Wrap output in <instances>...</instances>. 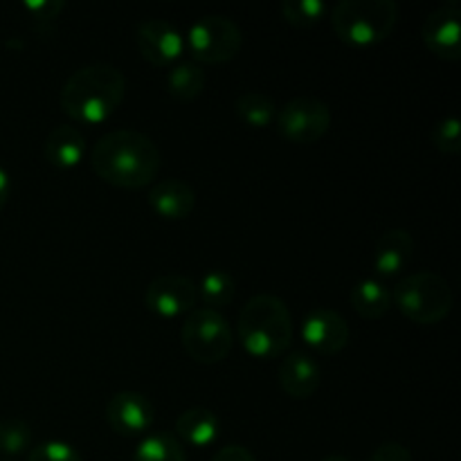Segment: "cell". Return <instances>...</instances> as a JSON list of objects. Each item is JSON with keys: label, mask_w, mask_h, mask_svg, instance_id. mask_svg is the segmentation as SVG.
<instances>
[{"label": "cell", "mask_w": 461, "mask_h": 461, "mask_svg": "<svg viewBox=\"0 0 461 461\" xmlns=\"http://www.w3.org/2000/svg\"><path fill=\"white\" fill-rule=\"evenodd\" d=\"M160 149L147 133L117 129L102 135L90 151V167L104 183L120 189H142L160 171Z\"/></svg>", "instance_id": "obj_1"}, {"label": "cell", "mask_w": 461, "mask_h": 461, "mask_svg": "<svg viewBox=\"0 0 461 461\" xmlns=\"http://www.w3.org/2000/svg\"><path fill=\"white\" fill-rule=\"evenodd\" d=\"M126 95V77L113 63H88L72 72L61 88L63 113L77 124L95 126L111 120Z\"/></svg>", "instance_id": "obj_2"}, {"label": "cell", "mask_w": 461, "mask_h": 461, "mask_svg": "<svg viewBox=\"0 0 461 461\" xmlns=\"http://www.w3.org/2000/svg\"><path fill=\"white\" fill-rule=\"evenodd\" d=\"M237 336L243 351L252 358L270 360L282 356L295 336V324L286 302L266 293L250 297L239 311Z\"/></svg>", "instance_id": "obj_3"}, {"label": "cell", "mask_w": 461, "mask_h": 461, "mask_svg": "<svg viewBox=\"0 0 461 461\" xmlns=\"http://www.w3.org/2000/svg\"><path fill=\"white\" fill-rule=\"evenodd\" d=\"M331 30L351 48L378 45L394 32L399 5L394 0H342L329 12Z\"/></svg>", "instance_id": "obj_4"}, {"label": "cell", "mask_w": 461, "mask_h": 461, "mask_svg": "<svg viewBox=\"0 0 461 461\" xmlns=\"http://www.w3.org/2000/svg\"><path fill=\"white\" fill-rule=\"evenodd\" d=\"M453 288L444 275L435 270H417L392 288V304L410 322L432 327L444 322L453 311Z\"/></svg>", "instance_id": "obj_5"}, {"label": "cell", "mask_w": 461, "mask_h": 461, "mask_svg": "<svg viewBox=\"0 0 461 461\" xmlns=\"http://www.w3.org/2000/svg\"><path fill=\"white\" fill-rule=\"evenodd\" d=\"M180 342L196 363L216 365L232 351L234 336L221 311L196 306L180 327Z\"/></svg>", "instance_id": "obj_6"}, {"label": "cell", "mask_w": 461, "mask_h": 461, "mask_svg": "<svg viewBox=\"0 0 461 461\" xmlns=\"http://www.w3.org/2000/svg\"><path fill=\"white\" fill-rule=\"evenodd\" d=\"M243 45V32L232 18L221 16V14H207L196 18L189 25L185 36V48L192 52L194 63H221L232 61Z\"/></svg>", "instance_id": "obj_7"}, {"label": "cell", "mask_w": 461, "mask_h": 461, "mask_svg": "<svg viewBox=\"0 0 461 461\" xmlns=\"http://www.w3.org/2000/svg\"><path fill=\"white\" fill-rule=\"evenodd\" d=\"M331 108L318 97H295L277 111L279 135L291 144H313L327 135L331 129Z\"/></svg>", "instance_id": "obj_8"}, {"label": "cell", "mask_w": 461, "mask_h": 461, "mask_svg": "<svg viewBox=\"0 0 461 461\" xmlns=\"http://www.w3.org/2000/svg\"><path fill=\"white\" fill-rule=\"evenodd\" d=\"M196 282L178 273L158 275L144 291V304L160 318H180L196 309Z\"/></svg>", "instance_id": "obj_9"}, {"label": "cell", "mask_w": 461, "mask_h": 461, "mask_svg": "<svg viewBox=\"0 0 461 461\" xmlns=\"http://www.w3.org/2000/svg\"><path fill=\"white\" fill-rule=\"evenodd\" d=\"M135 45L151 66H171L185 52V36L165 18H144L135 30Z\"/></svg>", "instance_id": "obj_10"}, {"label": "cell", "mask_w": 461, "mask_h": 461, "mask_svg": "<svg viewBox=\"0 0 461 461\" xmlns=\"http://www.w3.org/2000/svg\"><path fill=\"white\" fill-rule=\"evenodd\" d=\"M302 340L306 347L322 356L340 354L351 338V327L338 311L327 309V306H318V309L309 311L302 320L300 327Z\"/></svg>", "instance_id": "obj_11"}, {"label": "cell", "mask_w": 461, "mask_h": 461, "mask_svg": "<svg viewBox=\"0 0 461 461\" xmlns=\"http://www.w3.org/2000/svg\"><path fill=\"white\" fill-rule=\"evenodd\" d=\"M106 421L117 435L144 437L156 421V408L142 392H117L106 403Z\"/></svg>", "instance_id": "obj_12"}, {"label": "cell", "mask_w": 461, "mask_h": 461, "mask_svg": "<svg viewBox=\"0 0 461 461\" xmlns=\"http://www.w3.org/2000/svg\"><path fill=\"white\" fill-rule=\"evenodd\" d=\"M421 39L435 57L444 61L461 59V9L457 3H446L432 9L421 25Z\"/></svg>", "instance_id": "obj_13"}, {"label": "cell", "mask_w": 461, "mask_h": 461, "mask_svg": "<svg viewBox=\"0 0 461 461\" xmlns=\"http://www.w3.org/2000/svg\"><path fill=\"white\" fill-rule=\"evenodd\" d=\"M277 376L279 387L291 399H309L318 392L320 383H322V369L311 354L293 351L282 360Z\"/></svg>", "instance_id": "obj_14"}, {"label": "cell", "mask_w": 461, "mask_h": 461, "mask_svg": "<svg viewBox=\"0 0 461 461\" xmlns=\"http://www.w3.org/2000/svg\"><path fill=\"white\" fill-rule=\"evenodd\" d=\"M149 207L160 219L183 221L192 216L194 207H196V192L192 185L180 178L160 180L149 192Z\"/></svg>", "instance_id": "obj_15"}, {"label": "cell", "mask_w": 461, "mask_h": 461, "mask_svg": "<svg viewBox=\"0 0 461 461\" xmlns=\"http://www.w3.org/2000/svg\"><path fill=\"white\" fill-rule=\"evenodd\" d=\"M414 252V237L410 230L394 228L381 234L372 252V266L381 277H394L410 264Z\"/></svg>", "instance_id": "obj_16"}, {"label": "cell", "mask_w": 461, "mask_h": 461, "mask_svg": "<svg viewBox=\"0 0 461 461\" xmlns=\"http://www.w3.org/2000/svg\"><path fill=\"white\" fill-rule=\"evenodd\" d=\"M43 156L57 169H75L86 156V135L77 126H54L45 138Z\"/></svg>", "instance_id": "obj_17"}, {"label": "cell", "mask_w": 461, "mask_h": 461, "mask_svg": "<svg viewBox=\"0 0 461 461\" xmlns=\"http://www.w3.org/2000/svg\"><path fill=\"white\" fill-rule=\"evenodd\" d=\"M221 435V421L212 410L201 408H189L178 414L176 419V439L180 444H189L194 448H207L214 444Z\"/></svg>", "instance_id": "obj_18"}, {"label": "cell", "mask_w": 461, "mask_h": 461, "mask_svg": "<svg viewBox=\"0 0 461 461\" xmlns=\"http://www.w3.org/2000/svg\"><path fill=\"white\" fill-rule=\"evenodd\" d=\"M351 306L365 320H381L392 309V291L378 279H363L351 288Z\"/></svg>", "instance_id": "obj_19"}, {"label": "cell", "mask_w": 461, "mask_h": 461, "mask_svg": "<svg viewBox=\"0 0 461 461\" xmlns=\"http://www.w3.org/2000/svg\"><path fill=\"white\" fill-rule=\"evenodd\" d=\"M167 90L178 102H194L203 95L207 86V75L198 63L183 61L167 72Z\"/></svg>", "instance_id": "obj_20"}, {"label": "cell", "mask_w": 461, "mask_h": 461, "mask_svg": "<svg viewBox=\"0 0 461 461\" xmlns=\"http://www.w3.org/2000/svg\"><path fill=\"white\" fill-rule=\"evenodd\" d=\"M237 117L250 129H268L277 120V104L259 90H246L234 104Z\"/></svg>", "instance_id": "obj_21"}, {"label": "cell", "mask_w": 461, "mask_h": 461, "mask_svg": "<svg viewBox=\"0 0 461 461\" xmlns=\"http://www.w3.org/2000/svg\"><path fill=\"white\" fill-rule=\"evenodd\" d=\"M198 300L207 306V309H223L234 302L237 295V282L225 270H207L196 284Z\"/></svg>", "instance_id": "obj_22"}, {"label": "cell", "mask_w": 461, "mask_h": 461, "mask_svg": "<svg viewBox=\"0 0 461 461\" xmlns=\"http://www.w3.org/2000/svg\"><path fill=\"white\" fill-rule=\"evenodd\" d=\"M133 461H187L183 444L171 432H147L140 439L133 453Z\"/></svg>", "instance_id": "obj_23"}, {"label": "cell", "mask_w": 461, "mask_h": 461, "mask_svg": "<svg viewBox=\"0 0 461 461\" xmlns=\"http://www.w3.org/2000/svg\"><path fill=\"white\" fill-rule=\"evenodd\" d=\"M32 444H34V432L30 423L16 417L0 421V453L7 457H18L32 450Z\"/></svg>", "instance_id": "obj_24"}, {"label": "cell", "mask_w": 461, "mask_h": 461, "mask_svg": "<svg viewBox=\"0 0 461 461\" xmlns=\"http://www.w3.org/2000/svg\"><path fill=\"white\" fill-rule=\"evenodd\" d=\"M279 12L286 23L295 27H313L329 14L327 3L322 0H284Z\"/></svg>", "instance_id": "obj_25"}, {"label": "cell", "mask_w": 461, "mask_h": 461, "mask_svg": "<svg viewBox=\"0 0 461 461\" xmlns=\"http://www.w3.org/2000/svg\"><path fill=\"white\" fill-rule=\"evenodd\" d=\"M430 142L444 156H457L461 151V124L457 117H444L430 129Z\"/></svg>", "instance_id": "obj_26"}, {"label": "cell", "mask_w": 461, "mask_h": 461, "mask_svg": "<svg viewBox=\"0 0 461 461\" xmlns=\"http://www.w3.org/2000/svg\"><path fill=\"white\" fill-rule=\"evenodd\" d=\"M25 461H84L79 450L70 446L68 441H45V444L32 446L30 455Z\"/></svg>", "instance_id": "obj_27"}, {"label": "cell", "mask_w": 461, "mask_h": 461, "mask_svg": "<svg viewBox=\"0 0 461 461\" xmlns=\"http://www.w3.org/2000/svg\"><path fill=\"white\" fill-rule=\"evenodd\" d=\"M23 7L34 23H52L66 9V3L63 0H25Z\"/></svg>", "instance_id": "obj_28"}, {"label": "cell", "mask_w": 461, "mask_h": 461, "mask_svg": "<svg viewBox=\"0 0 461 461\" xmlns=\"http://www.w3.org/2000/svg\"><path fill=\"white\" fill-rule=\"evenodd\" d=\"M369 461H412V453L408 446L399 444V441H385L374 450Z\"/></svg>", "instance_id": "obj_29"}, {"label": "cell", "mask_w": 461, "mask_h": 461, "mask_svg": "<svg viewBox=\"0 0 461 461\" xmlns=\"http://www.w3.org/2000/svg\"><path fill=\"white\" fill-rule=\"evenodd\" d=\"M212 461H257L255 455L246 448V446L239 444H228L221 450H216Z\"/></svg>", "instance_id": "obj_30"}, {"label": "cell", "mask_w": 461, "mask_h": 461, "mask_svg": "<svg viewBox=\"0 0 461 461\" xmlns=\"http://www.w3.org/2000/svg\"><path fill=\"white\" fill-rule=\"evenodd\" d=\"M9 194H12V180H9L7 169L0 167V212H3L5 205H7Z\"/></svg>", "instance_id": "obj_31"}, {"label": "cell", "mask_w": 461, "mask_h": 461, "mask_svg": "<svg viewBox=\"0 0 461 461\" xmlns=\"http://www.w3.org/2000/svg\"><path fill=\"white\" fill-rule=\"evenodd\" d=\"M322 461H351V459L342 457V455H329V457H324Z\"/></svg>", "instance_id": "obj_32"}, {"label": "cell", "mask_w": 461, "mask_h": 461, "mask_svg": "<svg viewBox=\"0 0 461 461\" xmlns=\"http://www.w3.org/2000/svg\"><path fill=\"white\" fill-rule=\"evenodd\" d=\"M0 461H9V459H0Z\"/></svg>", "instance_id": "obj_33"}]
</instances>
